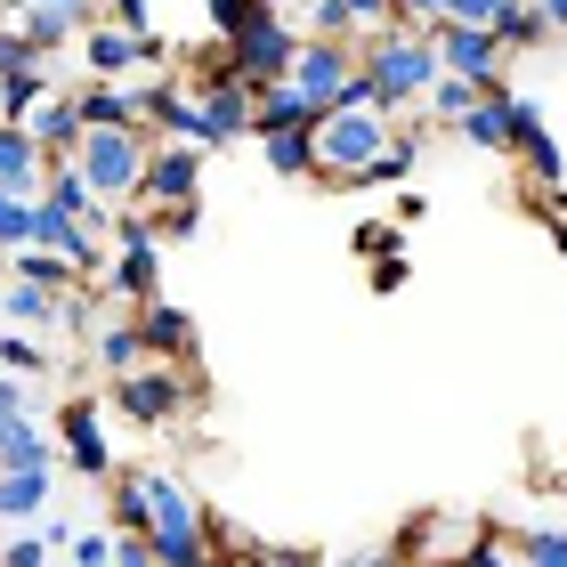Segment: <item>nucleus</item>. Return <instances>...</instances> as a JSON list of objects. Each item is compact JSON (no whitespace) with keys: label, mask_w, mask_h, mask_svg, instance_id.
Masks as SVG:
<instances>
[{"label":"nucleus","mask_w":567,"mask_h":567,"mask_svg":"<svg viewBox=\"0 0 567 567\" xmlns=\"http://www.w3.org/2000/svg\"><path fill=\"white\" fill-rule=\"evenodd\" d=\"M357 73H365L373 106L398 114V106H422V90L437 82V49H430V33L381 24V33H365V49H357Z\"/></svg>","instance_id":"1"},{"label":"nucleus","mask_w":567,"mask_h":567,"mask_svg":"<svg viewBox=\"0 0 567 567\" xmlns=\"http://www.w3.org/2000/svg\"><path fill=\"white\" fill-rule=\"evenodd\" d=\"M146 163H154L146 131H82V146H73V171L90 178V195L106 203V212H131V203H138Z\"/></svg>","instance_id":"2"},{"label":"nucleus","mask_w":567,"mask_h":567,"mask_svg":"<svg viewBox=\"0 0 567 567\" xmlns=\"http://www.w3.org/2000/svg\"><path fill=\"white\" fill-rule=\"evenodd\" d=\"M381 146H390V114L373 106H324L317 131H308V154H317L324 178H365L381 163Z\"/></svg>","instance_id":"3"},{"label":"nucleus","mask_w":567,"mask_h":567,"mask_svg":"<svg viewBox=\"0 0 567 567\" xmlns=\"http://www.w3.org/2000/svg\"><path fill=\"white\" fill-rule=\"evenodd\" d=\"M146 511H154L146 544H154V559H163V567H178V559L203 551V503H195L171 471H146Z\"/></svg>","instance_id":"4"},{"label":"nucleus","mask_w":567,"mask_h":567,"mask_svg":"<svg viewBox=\"0 0 567 567\" xmlns=\"http://www.w3.org/2000/svg\"><path fill=\"white\" fill-rule=\"evenodd\" d=\"M195 405V381L178 365H138L131 381H114V414H131L138 430H171Z\"/></svg>","instance_id":"5"},{"label":"nucleus","mask_w":567,"mask_h":567,"mask_svg":"<svg viewBox=\"0 0 567 567\" xmlns=\"http://www.w3.org/2000/svg\"><path fill=\"white\" fill-rule=\"evenodd\" d=\"M292 58H300V33L284 17H268V24H251V33H236L227 41V73H236V82L260 97V90H276L284 73H292Z\"/></svg>","instance_id":"6"},{"label":"nucleus","mask_w":567,"mask_h":567,"mask_svg":"<svg viewBox=\"0 0 567 567\" xmlns=\"http://www.w3.org/2000/svg\"><path fill=\"white\" fill-rule=\"evenodd\" d=\"M430 49H437V73L471 82L478 97H486V90H503V49H495V33H462V24H430Z\"/></svg>","instance_id":"7"},{"label":"nucleus","mask_w":567,"mask_h":567,"mask_svg":"<svg viewBox=\"0 0 567 567\" xmlns=\"http://www.w3.org/2000/svg\"><path fill=\"white\" fill-rule=\"evenodd\" d=\"M349 73H357V49H349V41H308V33H300V58H292V73H284V82H292L308 106L324 114L332 97H341Z\"/></svg>","instance_id":"8"},{"label":"nucleus","mask_w":567,"mask_h":567,"mask_svg":"<svg viewBox=\"0 0 567 567\" xmlns=\"http://www.w3.org/2000/svg\"><path fill=\"white\" fill-rule=\"evenodd\" d=\"M195 106H203V131H212V146H236V138H251V90H244L227 65H219V73H203Z\"/></svg>","instance_id":"9"},{"label":"nucleus","mask_w":567,"mask_h":567,"mask_svg":"<svg viewBox=\"0 0 567 567\" xmlns=\"http://www.w3.org/2000/svg\"><path fill=\"white\" fill-rule=\"evenodd\" d=\"M163 58V41H131V33H114V24H82V65H90V82H122V73H138Z\"/></svg>","instance_id":"10"},{"label":"nucleus","mask_w":567,"mask_h":567,"mask_svg":"<svg viewBox=\"0 0 567 567\" xmlns=\"http://www.w3.org/2000/svg\"><path fill=\"white\" fill-rule=\"evenodd\" d=\"M58 437H65V462L82 478H106L114 471V446H106V430H97V398H65L58 405Z\"/></svg>","instance_id":"11"},{"label":"nucleus","mask_w":567,"mask_h":567,"mask_svg":"<svg viewBox=\"0 0 567 567\" xmlns=\"http://www.w3.org/2000/svg\"><path fill=\"white\" fill-rule=\"evenodd\" d=\"M195 187H203V154L195 146H154V163H146V203H154V212H178V203H195Z\"/></svg>","instance_id":"12"},{"label":"nucleus","mask_w":567,"mask_h":567,"mask_svg":"<svg viewBox=\"0 0 567 567\" xmlns=\"http://www.w3.org/2000/svg\"><path fill=\"white\" fill-rule=\"evenodd\" d=\"M138 349H146V365H171V357H187L195 349V317L187 308H171V300H138Z\"/></svg>","instance_id":"13"},{"label":"nucleus","mask_w":567,"mask_h":567,"mask_svg":"<svg viewBox=\"0 0 567 567\" xmlns=\"http://www.w3.org/2000/svg\"><path fill=\"white\" fill-rule=\"evenodd\" d=\"M24 138L41 146V163H73V146H82V114H73V97H41V106L24 114Z\"/></svg>","instance_id":"14"},{"label":"nucleus","mask_w":567,"mask_h":567,"mask_svg":"<svg viewBox=\"0 0 567 567\" xmlns=\"http://www.w3.org/2000/svg\"><path fill=\"white\" fill-rule=\"evenodd\" d=\"M106 292H122V300H163V244H122V260L106 268Z\"/></svg>","instance_id":"15"},{"label":"nucleus","mask_w":567,"mask_h":567,"mask_svg":"<svg viewBox=\"0 0 567 567\" xmlns=\"http://www.w3.org/2000/svg\"><path fill=\"white\" fill-rule=\"evenodd\" d=\"M41 203H49V212H65V219H82V227H97V219H114L106 203L90 195V178L73 171V163H49V178H41Z\"/></svg>","instance_id":"16"},{"label":"nucleus","mask_w":567,"mask_h":567,"mask_svg":"<svg viewBox=\"0 0 567 567\" xmlns=\"http://www.w3.org/2000/svg\"><path fill=\"white\" fill-rule=\"evenodd\" d=\"M73 114H82V131H138L131 82H90V90H73Z\"/></svg>","instance_id":"17"},{"label":"nucleus","mask_w":567,"mask_h":567,"mask_svg":"<svg viewBox=\"0 0 567 567\" xmlns=\"http://www.w3.org/2000/svg\"><path fill=\"white\" fill-rule=\"evenodd\" d=\"M41 178H49V163H41V146L24 138L17 122H0V187L33 203V187H41Z\"/></svg>","instance_id":"18"},{"label":"nucleus","mask_w":567,"mask_h":567,"mask_svg":"<svg viewBox=\"0 0 567 567\" xmlns=\"http://www.w3.org/2000/svg\"><path fill=\"white\" fill-rule=\"evenodd\" d=\"M49 511V471H0V527H24Z\"/></svg>","instance_id":"19"},{"label":"nucleus","mask_w":567,"mask_h":567,"mask_svg":"<svg viewBox=\"0 0 567 567\" xmlns=\"http://www.w3.org/2000/svg\"><path fill=\"white\" fill-rule=\"evenodd\" d=\"M454 131L471 138V146H495V154H511V90H486L478 106L454 122Z\"/></svg>","instance_id":"20"},{"label":"nucleus","mask_w":567,"mask_h":567,"mask_svg":"<svg viewBox=\"0 0 567 567\" xmlns=\"http://www.w3.org/2000/svg\"><path fill=\"white\" fill-rule=\"evenodd\" d=\"M17 33H24V49L33 58H49V49H65V41H82V17H65V9H33V0H17Z\"/></svg>","instance_id":"21"},{"label":"nucleus","mask_w":567,"mask_h":567,"mask_svg":"<svg viewBox=\"0 0 567 567\" xmlns=\"http://www.w3.org/2000/svg\"><path fill=\"white\" fill-rule=\"evenodd\" d=\"M0 471H49V437L33 414H17L9 430H0Z\"/></svg>","instance_id":"22"},{"label":"nucleus","mask_w":567,"mask_h":567,"mask_svg":"<svg viewBox=\"0 0 567 567\" xmlns=\"http://www.w3.org/2000/svg\"><path fill=\"white\" fill-rule=\"evenodd\" d=\"M90 349H97V365H106V381H131V373L146 365V349H138V332H131V324L90 332Z\"/></svg>","instance_id":"23"},{"label":"nucleus","mask_w":567,"mask_h":567,"mask_svg":"<svg viewBox=\"0 0 567 567\" xmlns=\"http://www.w3.org/2000/svg\"><path fill=\"white\" fill-rule=\"evenodd\" d=\"M41 97H49V73H41V65H24V73H0V122H17V131H24V114H33Z\"/></svg>","instance_id":"24"},{"label":"nucleus","mask_w":567,"mask_h":567,"mask_svg":"<svg viewBox=\"0 0 567 567\" xmlns=\"http://www.w3.org/2000/svg\"><path fill=\"white\" fill-rule=\"evenodd\" d=\"M154 511H146V471H114V535H146Z\"/></svg>","instance_id":"25"},{"label":"nucleus","mask_w":567,"mask_h":567,"mask_svg":"<svg viewBox=\"0 0 567 567\" xmlns=\"http://www.w3.org/2000/svg\"><path fill=\"white\" fill-rule=\"evenodd\" d=\"M260 154H268V171H276V178H308V171H317V154H308V131H268Z\"/></svg>","instance_id":"26"},{"label":"nucleus","mask_w":567,"mask_h":567,"mask_svg":"<svg viewBox=\"0 0 567 567\" xmlns=\"http://www.w3.org/2000/svg\"><path fill=\"white\" fill-rule=\"evenodd\" d=\"M17 284H41V292H73L82 276H73V260H58V251H33V244H24V251H17Z\"/></svg>","instance_id":"27"},{"label":"nucleus","mask_w":567,"mask_h":567,"mask_svg":"<svg viewBox=\"0 0 567 567\" xmlns=\"http://www.w3.org/2000/svg\"><path fill=\"white\" fill-rule=\"evenodd\" d=\"M58 300L65 292H41V284H9V324H24V332H49V324H58Z\"/></svg>","instance_id":"28"},{"label":"nucleus","mask_w":567,"mask_h":567,"mask_svg":"<svg viewBox=\"0 0 567 567\" xmlns=\"http://www.w3.org/2000/svg\"><path fill=\"white\" fill-rule=\"evenodd\" d=\"M535 41H551V33H544V17H535L527 0H511V9L495 17V49L511 58V49H535Z\"/></svg>","instance_id":"29"},{"label":"nucleus","mask_w":567,"mask_h":567,"mask_svg":"<svg viewBox=\"0 0 567 567\" xmlns=\"http://www.w3.org/2000/svg\"><path fill=\"white\" fill-rule=\"evenodd\" d=\"M0 373H9V381H41L49 373V349L33 341V332H9V341H0Z\"/></svg>","instance_id":"30"},{"label":"nucleus","mask_w":567,"mask_h":567,"mask_svg":"<svg viewBox=\"0 0 567 567\" xmlns=\"http://www.w3.org/2000/svg\"><path fill=\"white\" fill-rule=\"evenodd\" d=\"M276 9L268 0H212V33L219 41H236V33H251V24H268Z\"/></svg>","instance_id":"31"},{"label":"nucleus","mask_w":567,"mask_h":567,"mask_svg":"<svg viewBox=\"0 0 567 567\" xmlns=\"http://www.w3.org/2000/svg\"><path fill=\"white\" fill-rule=\"evenodd\" d=\"M422 106H430L437 122H462V114L478 106V90H471V82H454V73H437V82L422 90Z\"/></svg>","instance_id":"32"},{"label":"nucleus","mask_w":567,"mask_h":567,"mask_svg":"<svg viewBox=\"0 0 567 567\" xmlns=\"http://www.w3.org/2000/svg\"><path fill=\"white\" fill-rule=\"evenodd\" d=\"M519 559L527 567H567V527H527L519 535Z\"/></svg>","instance_id":"33"},{"label":"nucleus","mask_w":567,"mask_h":567,"mask_svg":"<svg viewBox=\"0 0 567 567\" xmlns=\"http://www.w3.org/2000/svg\"><path fill=\"white\" fill-rule=\"evenodd\" d=\"M471 567H527V559H519V535L478 527V535H471Z\"/></svg>","instance_id":"34"},{"label":"nucleus","mask_w":567,"mask_h":567,"mask_svg":"<svg viewBox=\"0 0 567 567\" xmlns=\"http://www.w3.org/2000/svg\"><path fill=\"white\" fill-rule=\"evenodd\" d=\"M511 9V0H446V17L437 24H462V33H495V17Z\"/></svg>","instance_id":"35"},{"label":"nucleus","mask_w":567,"mask_h":567,"mask_svg":"<svg viewBox=\"0 0 567 567\" xmlns=\"http://www.w3.org/2000/svg\"><path fill=\"white\" fill-rule=\"evenodd\" d=\"M0 244H33V203H24V195H9V187H0Z\"/></svg>","instance_id":"36"},{"label":"nucleus","mask_w":567,"mask_h":567,"mask_svg":"<svg viewBox=\"0 0 567 567\" xmlns=\"http://www.w3.org/2000/svg\"><path fill=\"white\" fill-rule=\"evenodd\" d=\"M106 24H114V33H131V41L154 33V24H146V0H106Z\"/></svg>","instance_id":"37"},{"label":"nucleus","mask_w":567,"mask_h":567,"mask_svg":"<svg viewBox=\"0 0 567 567\" xmlns=\"http://www.w3.org/2000/svg\"><path fill=\"white\" fill-rule=\"evenodd\" d=\"M405 171H414V138H398V131H390V146H381V163H373L365 178H405Z\"/></svg>","instance_id":"38"},{"label":"nucleus","mask_w":567,"mask_h":567,"mask_svg":"<svg viewBox=\"0 0 567 567\" xmlns=\"http://www.w3.org/2000/svg\"><path fill=\"white\" fill-rule=\"evenodd\" d=\"M0 567H49V544L41 535H9V544H0Z\"/></svg>","instance_id":"39"},{"label":"nucleus","mask_w":567,"mask_h":567,"mask_svg":"<svg viewBox=\"0 0 567 567\" xmlns=\"http://www.w3.org/2000/svg\"><path fill=\"white\" fill-rule=\"evenodd\" d=\"M73 559H82V567H114V527H106V535H97V527L73 535Z\"/></svg>","instance_id":"40"},{"label":"nucleus","mask_w":567,"mask_h":567,"mask_svg":"<svg viewBox=\"0 0 567 567\" xmlns=\"http://www.w3.org/2000/svg\"><path fill=\"white\" fill-rule=\"evenodd\" d=\"M437 17H446V0H398V24H405V33H430Z\"/></svg>","instance_id":"41"},{"label":"nucleus","mask_w":567,"mask_h":567,"mask_svg":"<svg viewBox=\"0 0 567 567\" xmlns=\"http://www.w3.org/2000/svg\"><path fill=\"white\" fill-rule=\"evenodd\" d=\"M405 276H414V260H405V251H381V268H373V292H398Z\"/></svg>","instance_id":"42"},{"label":"nucleus","mask_w":567,"mask_h":567,"mask_svg":"<svg viewBox=\"0 0 567 567\" xmlns=\"http://www.w3.org/2000/svg\"><path fill=\"white\" fill-rule=\"evenodd\" d=\"M195 227H203V212H195V203H178V212H163V244H187Z\"/></svg>","instance_id":"43"},{"label":"nucleus","mask_w":567,"mask_h":567,"mask_svg":"<svg viewBox=\"0 0 567 567\" xmlns=\"http://www.w3.org/2000/svg\"><path fill=\"white\" fill-rule=\"evenodd\" d=\"M357 9V24H365V33H381V24H398V0H349Z\"/></svg>","instance_id":"44"},{"label":"nucleus","mask_w":567,"mask_h":567,"mask_svg":"<svg viewBox=\"0 0 567 567\" xmlns=\"http://www.w3.org/2000/svg\"><path fill=\"white\" fill-rule=\"evenodd\" d=\"M357 251H373V260H381V251H398V227H381V219H365V227H357Z\"/></svg>","instance_id":"45"},{"label":"nucleus","mask_w":567,"mask_h":567,"mask_svg":"<svg viewBox=\"0 0 567 567\" xmlns=\"http://www.w3.org/2000/svg\"><path fill=\"white\" fill-rule=\"evenodd\" d=\"M24 65H41L33 49H24V33H0V73H24Z\"/></svg>","instance_id":"46"},{"label":"nucleus","mask_w":567,"mask_h":567,"mask_svg":"<svg viewBox=\"0 0 567 567\" xmlns=\"http://www.w3.org/2000/svg\"><path fill=\"white\" fill-rule=\"evenodd\" d=\"M24 414V381H9V373H0V430H9Z\"/></svg>","instance_id":"47"},{"label":"nucleus","mask_w":567,"mask_h":567,"mask_svg":"<svg viewBox=\"0 0 567 567\" xmlns=\"http://www.w3.org/2000/svg\"><path fill=\"white\" fill-rule=\"evenodd\" d=\"M527 9H535V17H544V33H551V41L567 33V0H527Z\"/></svg>","instance_id":"48"},{"label":"nucleus","mask_w":567,"mask_h":567,"mask_svg":"<svg viewBox=\"0 0 567 567\" xmlns=\"http://www.w3.org/2000/svg\"><path fill=\"white\" fill-rule=\"evenodd\" d=\"M33 9H65V17H82V24L97 17V9H90V0H33Z\"/></svg>","instance_id":"49"},{"label":"nucleus","mask_w":567,"mask_h":567,"mask_svg":"<svg viewBox=\"0 0 567 567\" xmlns=\"http://www.w3.org/2000/svg\"><path fill=\"white\" fill-rule=\"evenodd\" d=\"M559 251H567V195H559Z\"/></svg>","instance_id":"50"},{"label":"nucleus","mask_w":567,"mask_h":567,"mask_svg":"<svg viewBox=\"0 0 567 567\" xmlns=\"http://www.w3.org/2000/svg\"><path fill=\"white\" fill-rule=\"evenodd\" d=\"M349 567H398V559H349Z\"/></svg>","instance_id":"51"},{"label":"nucleus","mask_w":567,"mask_h":567,"mask_svg":"<svg viewBox=\"0 0 567 567\" xmlns=\"http://www.w3.org/2000/svg\"><path fill=\"white\" fill-rule=\"evenodd\" d=\"M227 567H260V559H251V551H244V559H227Z\"/></svg>","instance_id":"52"},{"label":"nucleus","mask_w":567,"mask_h":567,"mask_svg":"<svg viewBox=\"0 0 567 567\" xmlns=\"http://www.w3.org/2000/svg\"><path fill=\"white\" fill-rule=\"evenodd\" d=\"M559 41H567V33H559Z\"/></svg>","instance_id":"53"}]
</instances>
